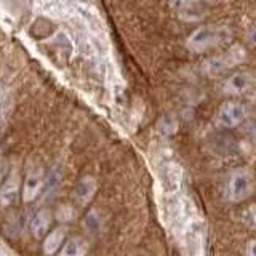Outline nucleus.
Listing matches in <instances>:
<instances>
[{
  "label": "nucleus",
  "mask_w": 256,
  "mask_h": 256,
  "mask_svg": "<svg viewBox=\"0 0 256 256\" xmlns=\"http://www.w3.org/2000/svg\"><path fill=\"white\" fill-rule=\"evenodd\" d=\"M232 40V30L226 24H205L197 28L186 40L188 50L192 53H206L229 44Z\"/></svg>",
  "instance_id": "nucleus-1"
},
{
  "label": "nucleus",
  "mask_w": 256,
  "mask_h": 256,
  "mask_svg": "<svg viewBox=\"0 0 256 256\" xmlns=\"http://www.w3.org/2000/svg\"><path fill=\"white\" fill-rule=\"evenodd\" d=\"M254 189L253 174L245 168L234 170L224 184V198L230 204H240L252 196Z\"/></svg>",
  "instance_id": "nucleus-2"
},
{
  "label": "nucleus",
  "mask_w": 256,
  "mask_h": 256,
  "mask_svg": "<svg viewBox=\"0 0 256 256\" xmlns=\"http://www.w3.org/2000/svg\"><path fill=\"white\" fill-rule=\"evenodd\" d=\"M246 109L240 101H226L216 110V125L224 130L236 128L244 122Z\"/></svg>",
  "instance_id": "nucleus-3"
},
{
  "label": "nucleus",
  "mask_w": 256,
  "mask_h": 256,
  "mask_svg": "<svg viewBox=\"0 0 256 256\" xmlns=\"http://www.w3.org/2000/svg\"><path fill=\"white\" fill-rule=\"evenodd\" d=\"M45 188V176H44V170L42 166H30L26 176H24L22 186H21V196L22 200L26 204L34 202V200L40 196V192Z\"/></svg>",
  "instance_id": "nucleus-4"
},
{
  "label": "nucleus",
  "mask_w": 256,
  "mask_h": 256,
  "mask_svg": "<svg viewBox=\"0 0 256 256\" xmlns=\"http://www.w3.org/2000/svg\"><path fill=\"white\" fill-rule=\"evenodd\" d=\"M254 82L253 74H250L248 70H238L230 74L222 84V92L230 96H237V94H244L252 88Z\"/></svg>",
  "instance_id": "nucleus-5"
},
{
  "label": "nucleus",
  "mask_w": 256,
  "mask_h": 256,
  "mask_svg": "<svg viewBox=\"0 0 256 256\" xmlns=\"http://www.w3.org/2000/svg\"><path fill=\"white\" fill-rule=\"evenodd\" d=\"M245 58V52L240 46H234L230 52H226L224 54L216 56V58H212L206 62V70L212 72V74H216V72H221L224 69H229L232 66H236L240 61H244Z\"/></svg>",
  "instance_id": "nucleus-6"
},
{
  "label": "nucleus",
  "mask_w": 256,
  "mask_h": 256,
  "mask_svg": "<svg viewBox=\"0 0 256 256\" xmlns=\"http://www.w3.org/2000/svg\"><path fill=\"white\" fill-rule=\"evenodd\" d=\"M20 190H21L20 172L13 170L12 173H8L5 181L2 182V186H0V205L10 206L12 204H14L20 196Z\"/></svg>",
  "instance_id": "nucleus-7"
},
{
  "label": "nucleus",
  "mask_w": 256,
  "mask_h": 256,
  "mask_svg": "<svg viewBox=\"0 0 256 256\" xmlns=\"http://www.w3.org/2000/svg\"><path fill=\"white\" fill-rule=\"evenodd\" d=\"M172 8L184 21H198L208 13V5L202 2H173Z\"/></svg>",
  "instance_id": "nucleus-8"
},
{
  "label": "nucleus",
  "mask_w": 256,
  "mask_h": 256,
  "mask_svg": "<svg viewBox=\"0 0 256 256\" xmlns=\"http://www.w3.org/2000/svg\"><path fill=\"white\" fill-rule=\"evenodd\" d=\"M96 189H98L96 180L92 178V176H84V178L76 184V190H74L76 202L82 206L88 205L90 204V200L94 197Z\"/></svg>",
  "instance_id": "nucleus-9"
},
{
  "label": "nucleus",
  "mask_w": 256,
  "mask_h": 256,
  "mask_svg": "<svg viewBox=\"0 0 256 256\" xmlns=\"http://www.w3.org/2000/svg\"><path fill=\"white\" fill-rule=\"evenodd\" d=\"M66 236H68L66 226H58V228H54L53 230L48 232V234L45 236L44 245H42L44 253L46 256H53L56 252H60L62 244L66 242Z\"/></svg>",
  "instance_id": "nucleus-10"
},
{
  "label": "nucleus",
  "mask_w": 256,
  "mask_h": 256,
  "mask_svg": "<svg viewBox=\"0 0 256 256\" xmlns=\"http://www.w3.org/2000/svg\"><path fill=\"white\" fill-rule=\"evenodd\" d=\"M52 221H53V214L50 210H46V208H42V210H38L34 218L30 221V232L34 237H44L46 236L48 232H50V228H52Z\"/></svg>",
  "instance_id": "nucleus-11"
},
{
  "label": "nucleus",
  "mask_w": 256,
  "mask_h": 256,
  "mask_svg": "<svg viewBox=\"0 0 256 256\" xmlns=\"http://www.w3.org/2000/svg\"><path fill=\"white\" fill-rule=\"evenodd\" d=\"M88 252V242L84 237H69L62 244L58 256H85Z\"/></svg>",
  "instance_id": "nucleus-12"
},
{
  "label": "nucleus",
  "mask_w": 256,
  "mask_h": 256,
  "mask_svg": "<svg viewBox=\"0 0 256 256\" xmlns=\"http://www.w3.org/2000/svg\"><path fill=\"white\" fill-rule=\"evenodd\" d=\"M100 224H101L100 216L96 214L94 210H92L90 213H88V214L85 216V220H84V226H85V229H86L88 232H96V230L100 229Z\"/></svg>",
  "instance_id": "nucleus-13"
},
{
  "label": "nucleus",
  "mask_w": 256,
  "mask_h": 256,
  "mask_svg": "<svg viewBox=\"0 0 256 256\" xmlns=\"http://www.w3.org/2000/svg\"><path fill=\"white\" fill-rule=\"evenodd\" d=\"M242 216H244V221H245L246 226H250L252 229L256 230V205L248 206Z\"/></svg>",
  "instance_id": "nucleus-14"
},
{
  "label": "nucleus",
  "mask_w": 256,
  "mask_h": 256,
  "mask_svg": "<svg viewBox=\"0 0 256 256\" xmlns=\"http://www.w3.org/2000/svg\"><path fill=\"white\" fill-rule=\"evenodd\" d=\"M158 130L162 133H173L176 130V122L172 117H164L158 124Z\"/></svg>",
  "instance_id": "nucleus-15"
},
{
  "label": "nucleus",
  "mask_w": 256,
  "mask_h": 256,
  "mask_svg": "<svg viewBox=\"0 0 256 256\" xmlns=\"http://www.w3.org/2000/svg\"><path fill=\"white\" fill-rule=\"evenodd\" d=\"M8 168H10V165H8V160L5 157H0V186H2V182L8 176Z\"/></svg>",
  "instance_id": "nucleus-16"
},
{
  "label": "nucleus",
  "mask_w": 256,
  "mask_h": 256,
  "mask_svg": "<svg viewBox=\"0 0 256 256\" xmlns=\"http://www.w3.org/2000/svg\"><path fill=\"white\" fill-rule=\"evenodd\" d=\"M246 256H256V238L248 242V245H246Z\"/></svg>",
  "instance_id": "nucleus-17"
},
{
  "label": "nucleus",
  "mask_w": 256,
  "mask_h": 256,
  "mask_svg": "<svg viewBox=\"0 0 256 256\" xmlns=\"http://www.w3.org/2000/svg\"><path fill=\"white\" fill-rule=\"evenodd\" d=\"M0 256H2V254H0Z\"/></svg>",
  "instance_id": "nucleus-18"
}]
</instances>
